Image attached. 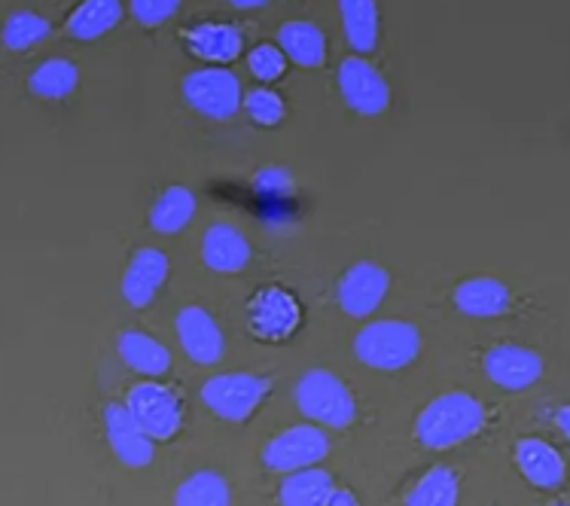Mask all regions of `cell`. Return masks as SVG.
Returning a JSON list of instances; mask_svg holds the SVG:
<instances>
[{"instance_id": "6da1fadb", "label": "cell", "mask_w": 570, "mask_h": 506, "mask_svg": "<svg viewBox=\"0 0 570 506\" xmlns=\"http://www.w3.org/2000/svg\"><path fill=\"white\" fill-rule=\"evenodd\" d=\"M489 421L485 406L464 390H449L431 400L415 418V439L431 452H445L482 434Z\"/></svg>"}, {"instance_id": "7a4b0ae2", "label": "cell", "mask_w": 570, "mask_h": 506, "mask_svg": "<svg viewBox=\"0 0 570 506\" xmlns=\"http://www.w3.org/2000/svg\"><path fill=\"white\" fill-rule=\"evenodd\" d=\"M421 333L409 320H373L354 336V357L375 373H400L419 360Z\"/></svg>"}, {"instance_id": "3957f363", "label": "cell", "mask_w": 570, "mask_h": 506, "mask_svg": "<svg viewBox=\"0 0 570 506\" xmlns=\"http://www.w3.org/2000/svg\"><path fill=\"white\" fill-rule=\"evenodd\" d=\"M293 397H296L299 413L312 424H321V427L348 430L354 418H357V400H354V394L330 369H308L296 381Z\"/></svg>"}, {"instance_id": "277c9868", "label": "cell", "mask_w": 570, "mask_h": 506, "mask_svg": "<svg viewBox=\"0 0 570 506\" xmlns=\"http://www.w3.org/2000/svg\"><path fill=\"white\" fill-rule=\"evenodd\" d=\"M272 381L256 373H223L202 385V403L220 421L245 424L268 400Z\"/></svg>"}, {"instance_id": "5b68a950", "label": "cell", "mask_w": 570, "mask_h": 506, "mask_svg": "<svg viewBox=\"0 0 570 506\" xmlns=\"http://www.w3.org/2000/svg\"><path fill=\"white\" fill-rule=\"evenodd\" d=\"M128 415L153 443H168L184 427V403L163 381H138L126 397Z\"/></svg>"}, {"instance_id": "8992f818", "label": "cell", "mask_w": 570, "mask_h": 506, "mask_svg": "<svg viewBox=\"0 0 570 506\" xmlns=\"http://www.w3.org/2000/svg\"><path fill=\"white\" fill-rule=\"evenodd\" d=\"M330 455V439L317 424H296L272 436L263 448V467L268 473H296L317 467Z\"/></svg>"}, {"instance_id": "52a82bcc", "label": "cell", "mask_w": 570, "mask_h": 506, "mask_svg": "<svg viewBox=\"0 0 570 506\" xmlns=\"http://www.w3.org/2000/svg\"><path fill=\"white\" fill-rule=\"evenodd\" d=\"M303 324V308L284 287H263L247 302V330L259 341H287Z\"/></svg>"}, {"instance_id": "ba28073f", "label": "cell", "mask_w": 570, "mask_h": 506, "mask_svg": "<svg viewBox=\"0 0 570 506\" xmlns=\"http://www.w3.org/2000/svg\"><path fill=\"white\" fill-rule=\"evenodd\" d=\"M180 92L196 113L210 119H229L242 107V83L235 73L223 71V68L187 73Z\"/></svg>"}, {"instance_id": "9c48e42d", "label": "cell", "mask_w": 570, "mask_h": 506, "mask_svg": "<svg viewBox=\"0 0 570 506\" xmlns=\"http://www.w3.org/2000/svg\"><path fill=\"white\" fill-rule=\"evenodd\" d=\"M338 92L354 113L379 117L391 105V89L366 59H345L338 65Z\"/></svg>"}, {"instance_id": "30bf717a", "label": "cell", "mask_w": 570, "mask_h": 506, "mask_svg": "<svg viewBox=\"0 0 570 506\" xmlns=\"http://www.w3.org/2000/svg\"><path fill=\"white\" fill-rule=\"evenodd\" d=\"M491 385L503 390H528L543 378V357L524 345H494L482 357Z\"/></svg>"}, {"instance_id": "8fae6325", "label": "cell", "mask_w": 570, "mask_h": 506, "mask_svg": "<svg viewBox=\"0 0 570 506\" xmlns=\"http://www.w3.org/2000/svg\"><path fill=\"white\" fill-rule=\"evenodd\" d=\"M105 436L110 452L128 470H144L156 458L153 439L128 415L126 403H107L105 406Z\"/></svg>"}, {"instance_id": "7c38bea8", "label": "cell", "mask_w": 570, "mask_h": 506, "mask_svg": "<svg viewBox=\"0 0 570 506\" xmlns=\"http://www.w3.org/2000/svg\"><path fill=\"white\" fill-rule=\"evenodd\" d=\"M387 287H391V275L382 266L357 262L338 281V308L345 315H351V318H370L375 308L382 306V299L387 296Z\"/></svg>"}, {"instance_id": "4fadbf2b", "label": "cell", "mask_w": 570, "mask_h": 506, "mask_svg": "<svg viewBox=\"0 0 570 506\" xmlns=\"http://www.w3.org/2000/svg\"><path fill=\"white\" fill-rule=\"evenodd\" d=\"M177 339L180 348L187 351V357L198 366H214L223 360L226 351V339H223L217 320L210 318L202 306H187L177 311L175 320Z\"/></svg>"}, {"instance_id": "5bb4252c", "label": "cell", "mask_w": 570, "mask_h": 506, "mask_svg": "<svg viewBox=\"0 0 570 506\" xmlns=\"http://www.w3.org/2000/svg\"><path fill=\"white\" fill-rule=\"evenodd\" d=\"M168 281V257L159 248H140L122 275V299L131 308H147Z\"/></svg>"}, {"instance_id": "9a60e30c", "label": "cell", "mask_w": 570, "mask_h": 506, "mask_svg": "<svg viewBox=\"0 0 570 506\" xmlns=\"http://www.w3.org/2000/svg\"><path fill=\"white\" fill-rule=\"evenodd\" d=\"M515 467L522 473L528 483L540 488V492H556L568 479V467L564 458L559 455V448H552L547 439H537V436H524L515 443Z\"/></svg>"}, {"instance_id": "2e32d148", "label": "cell", "mask_w": 570, "mask_h": 506, "mask_svg": "<svg viewBox=\"0 0 570 506\" xmlns=\"http://www.w3.org/2000/svg\"><path fill=\"white\" fill-rule=\"evenodd\" d=\"M452 302L466 318H501L510 311L512 294L498 278H466L454 287Z\"/></svg>"}, {"instance_id": "e0dca14e", "label": "cell", "mask_w": 570, "mask_h": 506, "mask_svg": "<svg viewBox=\"0 0 570 506\" xmlns=\"http://www.w3.org/2000/svg\"><path fill=\"white\" fill-rule=\"evenodd\" d=\"M202 259L205 266L220 275H235L247 266L250 259V245L247 238L229 224L210 226L205 238H202Z\"/></svg>"}, {"instance_id": "ac0fdd59", "label": "cell", "mask_w": 570, "mask_h": 506, "mask_svg": "<svg viewBox=\"0 0 570 506\" xmlns=\"http://www.w3.org/2000/svg\"><path fill=\"white\" fill-rule=\"evenodd\" d=\"M117 351L119 360L131 369V373H138V376H165L168 369H171V351L165 348L163 341L153 339L147 333L140 330H126L117 339Z\"/></svg>"}, {"instance_id": "d6986e66", "label": "cell", "mask_w": 570, "mask_h": 506, "mask_svg": "<svg viewBox=\"0 0 570 506\" xmlns=\"http://www.w3.org/2000/svg\"><path fill=\"white\" fill-rule=\"evenodd\" d=\"M187 47L196 59L217 61V65H229L242 56V34L238 28L223 22H205L189 28L187 31Z\"/></svg>"}, {"instance_id": "ffe728a7", "label": "cell", "mask_w": 570, "mask_h": 506, "mask_svg": "<svg viewBox=\"0 0 570 506\" xmlns=\"http://www.w3.org/2000/svg\"><path fill=\"white\" fill-rule=\"evenodd\" d=\"M333 488H336L333 473L321 470V467L287 473L278 488V506H326Z\"/></svg>"}, {"instance_id": "44dd1931", "label": "cell", "mask_w": 570, "mask_h": 506, "mask_svg": "<svg viewBox=\"0 0 570 506\" xmlns=\"http://www.w3.org/2000/svg\"><path fill=\"white\" fill-rule=\"evenodd\" d=\"M281 52L299 68H321L326 61V40L312 22H287L278 31Z\"/></svg>"}, {"instance_id": "7402d4cb", "label": "cell", "mask_w": 570, "mask_h": 506, "mask_svg": "<svg viewBox=\"0 0 570 506\" xmlns=\"http://www.w3.org/2000/svg\"><path fill=\"white\" fill-rule=\"evenodd\" d=\"M122 22V0H82L70 12L68 34L73 40H98Z\"/></svg>"}, {"instance_id": "603a6c76", "label": "cell", "mask_w": 570, "mask_h": 506, "mask_svg": "<svg viewBox=\"0 0 570 506\" xmlns=\"http://www.w3.org/2000/svg\"><path fill=\"white\" fill-rule=\"evenodd\" d=\"M461 497V476L454 467L436 464L409 488L403 506H458Z\"/></svg>"}, {"instance_id": "cb8c5ba5", "label": "cell", "mask_w": 570, "mask_h": 506, "mask_svg": "<svg viewBox=\"0 0 570 506\" xmlns=\"http://www.w3.org/2000/svg\"><path fill=\"white\" fill-rule=\"evenodd\" d=\"M196 217V196L187 187H168L153 201L150 229L159 236H177Z\"/></svg>"}, {"instance_id": "d4e9b609", "label": "cell", "mask_w": 570, "mask_h": 506, "mask_svg": "<svg viewBox=\"0 0 570 506\" xmlns=\"http://www.w3.org/2000/svg\"><path fill=\"white\" fill-rule=\"evenodd\" d=\"M345 37L354 52H373L379 47V7L375 0H338Z\"/></svg>"}, {"instance_id": "484cf974", "label": "cell", "mask_w": 570, "mask_h": 506, "mask_svg": "<svg viewBox=\"0 0 570 506\" xmlns=\"http://www.w3.org/2000/svg\"><path fill=\"white\" fill-rule=\"evenodd\" d=\"M175 506H233V492L217 470H198L177 485Z\"/></svg>"}, {"instance_id": "4316f807", "label": "cell", "mask_w": 570, "mask_h": 506, "mask_svg": "<svg viewBox=\"0 0 570 506\" xmlns=\"http://www.w3.org/2000/svg\"><path fill=\"white\" fill-rule=\"evenodd\" d=\"M77 83H80V71H77V65H70L68 59L43 61V65L28 77V89H31V95L43 98V101H61V98H68V95L77 89Z\"/></svg>"}, {"instance_id": "83f0119b", "label": "cell", "mask_w": 570, "mask_h": 506, "mask_svg": "<svg viewBox=\"0 0 570 506\" xmlns=\"http://www.w3.org/2000/svg\"><path fill=\"white\" fill-rule=\"evenodd\" d=\"M49 31H52V24H49L40 12L16 10L12 16H7V22H3L0 43L10 49V52H24V49L37 47L40 40H47Z\"/></svg>"}, {"instance_id": "f1b7e54d", "label": "cell", "mask_w": 570, "mask_h": 506, "mask_svg": "<svg viewBox=\"0 0 570 506\" xmlns=\"http://www.w3.org/2000/svg\"><path fill=\"white\" fill-rule=\"evenodd\" d=\"M245 110L256 126H266V129L268 126H278L281 119H284V101L272 89H254L245 98Z\"/></svg>"}, {"instance_id": "f546056e", "label": "cell", "mask_w": 570, "mask_h": 506, "mask_svg": "<svg viewBox=\"0 0 570 506\" xmlns=\"http://www.w3.org/2000/svg\"><path fill=\"white\" fill-rule=\"evenodd\" d=\"M247 68H250V73H254L259 83H272V80H278L287 71V56L278 47L263 43V47H256L247 56Z\"/></svg>"}, {"instance_id": "4dcf8cb0", "label": "cell", "mask_w": 570, "mask_h": 506, "mask_svg": "<svg viewBox=\"0 0 570 506\" xmlns=\"http://www.w3.org/2000/svg\"><path fill=\"white\" fill-rule=\"evenodd\" d=\"M180 10V0H131V16L147 28L165 24Z\"/></svg>"}, {"instance_id": "1f68e13d", "label": "cell", "mask_w": 570, "mask_h": 506, "mask_svg": "<svg viewBox=\"0 0 570 506\" xmlns=\"http://www.w3.org/2000/svg\"><path fill=\"white\" fill-rule=\"evenodd\" d=\"M326 506H361V500H357V495L351 488H338L336 485L330 500H326Z\"/></svg>"}, {"instance_id": "d6a6232c", "label": "cell", "mask_w": 570, "mask_h": 506, "mask_svg": "<svg viewBox=\"0 0 570 506\" xmlns=\"http://www.w3.org/2000/svg\"><path fill=\"white\" fill-rule=\"evenodd\" d=\"M552 421H556V427L561 430V436H564V439L570 443V406H561V409H556Z\"/></svg>"}, {"instance_id": "836d02e7", "label": "cell", "mask_w": 570, "mask_h": 506, "mask_svg": "<svg viewBox=\"0 0 570 506\" xmlns=\"http://www.w3.org/2000/svg\"><path fill=\"white\" fill-rule=\"evenodd\" d=\"M235 10H259L263 3H268V0H229Z\"/></svg>"}, {"instance_id": "e575fe53", "label": "cell", "mask_w": 570, "mask_h": 506, "mask_svg": "<svg viewBox=\"0 0 570 506\" xmlns=\"http://www.w3.org/2000/svg\"><path fill=\"white\" fill-rule=\"evenodd\" d=\"M552 506H568V504H552Z\"/></svg>"}]
</instances>
